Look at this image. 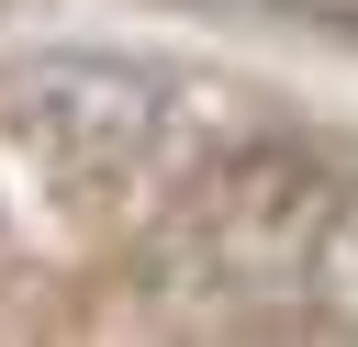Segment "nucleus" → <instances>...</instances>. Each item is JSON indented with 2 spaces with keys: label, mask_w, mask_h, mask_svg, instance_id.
Returning <instances> with one entry per match:
<instances>
[{
  "label": "nucleus",
  "mask_w": 358,
  "mask_h": 347,
  "mask_svg": "<svg viewBox=\"0 0 358 347\" xmlns=\"http://www.w3.org/2000/svg\"><path fill=\"white\" fill-rule=\"evenodd\" d=\"M157 146H179V78L134 56H34L0 67V213L67 224L123 201Z\"/></svg>",
  "instance_id": "obj_1"
},
{
  "label": "nucleus",
  "mask_w": 358,
  "mask_h": 347,
  "mask_svg": "<svg viewBox=\"0 0 358 347\" xmlns=\"http://www.w3.org/2000/svg\"><path fill=\"white\" fill-rule=\"evenodd\" d=\"M201 11H268V22H313V34H358V0H201Z\"/></svg>",
  "instance_id": "obj_2"
}]
</instances>
